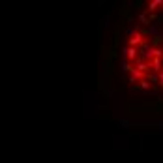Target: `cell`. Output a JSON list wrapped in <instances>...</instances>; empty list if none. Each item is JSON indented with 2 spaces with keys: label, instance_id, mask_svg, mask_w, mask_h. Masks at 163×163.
Wrapping results in <instances>:
<instances>
[{
  "label": "cell",
  "instance_id": "52a82bcc",
  "mask_svg": "<svg viewBox=\"0 0 163 163\" xmlns=\"http://www.w3.org/2000/svg\"><path fill=\"white\" fill-rule=\"evenodd\" d=\"M157 81H159V84H163V71H161V75L157 77Z\"/></svg>",
  "mask_w": 163,
  "mask_h": 163
},
{
  "label": "cell",
  "instance_id": "5b68a950",
  "mask_svg": "<svg viewBox=\"0 0 163 163\" xmlns=\"http://www.w3.org/2000/svg\"><path fill=\"white\" fill-rule=\"evenodd\" d=\"M157 6H163V2H161V0H154V2L150 4V8H148V10H150V11H154Z\"/></svg>",
  "mask_w": 163,
  "mask_h": 163
},
{
  "label": "cell",
  "instance_id": "277c9868",
  "mask_svg": "<svg viewBox=\"0 0 163 163\" xmlns=\"http://www.w3.org/2000/svg\"><path fill=\"white\" fill-rule=\"evenodd\" d=\"M152 68H154L156 71H159V70H161V60H159V58H156V60H152Z\"/></svg>",
  "mask_w": 163,
  "mask_h": 163
},
{
  "label": "cell",
  "instance_id": "8992f818",
  "mask_svg": "<svg viewBox=\"0 0 163 163\" xmlns=\"http://www.w3.org/2000/svg\"><path fill=\"white\" fill-rule=\"evenodd\" d=\"M141 88H150V83L143 79V81H141Z\"/></svg>",
  "mask_w": 163,
  "mask_h": 163
},
{
  "label": "cell",
  "instance_id": "6da1fadb",
  "mask_svg": "<svg viewBox=\"0 0 163 163\" xmlns=\"http://www.w3.org/2000/svg\"><path fill=\"white\" fill-rule=\"evenodd\" d=\"M135 52H137L135 47H126V49H124V57H126V58H135Z\"/></svg>",
  "mask_w": 163,
  "mask_h": 163
},
{
  "label": "cell",
  "instance_id": "3957f363",
  "mask_svg": "<svg viewBox=\"0 0 163 163\" xmlns=\"http://www.w3.org/2000/svg\"><path fill=\"white\" fill-rule=\"evenodd\" d=\"M139 77H143V71H139L137 68H131V79L135 81V79H139Z\"/></svg>",
  "mask_w": 163,
  "mask_h": 163
},
{
  "label": "cell",
  "instance_id": "7a4b0ae2",
  "mask_svg": "<svg viewBox=\"0 0 163 163\" xmlns=\"http://www.w3.org/2000/svg\"><path fill=\"white\" fill-rule=\"evenodd\" d=\"M139 43H143V36H139V34H135L131 39H129V47H133V45H139Z\"/></svg>",
  "mask_w": 163,
  "mask_h": 163
}]
</instances>
